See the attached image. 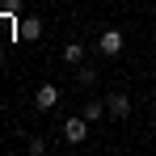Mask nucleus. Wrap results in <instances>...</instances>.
<instances>
[{
  "label": "nucleus",
  "mask_w": 156,
  "mask_h": 156,
  "mask_svg": "<svg viewBox=\"0 0 156 156\" xmlns=\"http://www.w3.org/2000/svg\"><path fill=\"white\" fill-rule=\"evenodd\" d=\"M80 114H84V118H89V122H97V118H101V101H97V97H89V101H84V110H80Z\"/></svg>",
  "instance_id": "6"
},
{
  "label": "nucleus",
  "mask_w": 156,
  "mask_h": 156,
  "mask_svg": "<svg viewBox=\"0 0 156 156\" xmlns=\"http://www.w3.org/2000/svg\"><path fill=\"white\" fill-rule=\"evenodd\" d=\"M80 84L93 89V84H97V72H93V68H80Z\"/></svg>",
  "instance_id": "8"
},
{
  "label": "nucleus",
  "mask_w": 156,
  "mask_h": 156,
  "mask_svg": "<svg viewBox=\"0 0 156 156\" xmlns=\"http://www.w3.org/2000/svg\"><path fill=\"white\" fill-rule=\"evenodd\" d=\"M63 59H68V63H80V59H84V47H80V42H68V47H63Z\"/></svg>",
  "instance_id": "7"
},
{
  "label": "nucleus",
  "mask_w": 156,
  "mask_h": 156,
  "mask_svg": "<svg viewBox=\"0 0 156 156\" xmlns=\"http://www.w3.org/2000/svg\"><path fill=\"white\" fill-rule=\"evenodd\" d=\"M63 139H68V144H84V139H89V118H84V114L68 118V122H63Z\"/></svg>",
  "instance_id": "1"
},
{
  "label": "nucleus",
  "mask_w": 156,
  "mask_h": 156,
  "mask_svg": "<svg viewBox=\"0 0 156 156\" xmlns=\"http://www.w3.org/2000/svg\"><path fill=\"white\" fill-rule=\"evenodd\" d=\"M4 13H9V17H17V13H21V0H4Z\"/></svg>",
  "instance_id": "9"
},
{
  "label": "nucleus",
  "mask_w": 156,
  "mask_h": 156,
  "mask_svg": "<svg viewBox=\"0 0 156 156\" xmlns=\"http://www.w3.org/2000/svg\"><path fill=\"white\" fill-rule=\"evenodd\" d=\"M55 101H59V89H55V84H42V89L34 93V105H38V110H55Z\"/></svg>",
  "instance_id": "5"
},
{
  "label": "nucleus",
  "mask_w": 156,
  "mask_h": 156,
  "mask_svg": "<svg viewBox=\"0 0 156 156\" xmlns=\"http://www.w3.org/2000/svg\"><path fill=\"white\" fill-rule=\"evenodd\" d=\"M105 110H110V118H127L131 114V97L127 93H110L105 97Z\"/></svg>",
  "instance_id": "4"
},
{
  "label": "nucleus",
  "mask_w": 156,
  "mask_h": 156,
  "mask_svg": "<svg viewBox=\"0 0 156 156\" xmlns=\"http://www.w3.org/2000/svg\"><path fill=\"white\" fill-rule=\"evenodd\" d=\"M17 38H21V42H38V38H42V21H38V17H21V21H17Z\"/></svg>",
  "instance_id": "2"
},
{
  "label": "nucleus",
  "mask_w": 156,
  "mask_h": 156,
  "mask_svg": "<svg viewBox=\"0 0 156 156\" xmlns=\"http://www.w3.org/2000/svg\"><path fill=\"white\" fill-rule=\"evenodd\" d=\"M97 51H101V55H118V51H122V34H118V30H101Z\"/></svg>",
  "instance_id": "3"
}]
</instances>
